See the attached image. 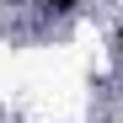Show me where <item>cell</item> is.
Instances as JSON below:
<instances>
[{"label": "cell", "mask_w": 123, "mask_h": 123, "mask_svg": "<svg viewBox=\"0 0 123 123\" xmlns=\"http://www.w3.org/2000/svg\"><path fill=\"white\" fill-rule=\"evenodd\" d=\"M75 6H80V0H43V11H48V16H64V11H75Z\"/></svg>", "instance_id": "6da1fadb"}, {"label": "cell", "mask_w": 123, "mask_h": 123, "mask_svg": "<svg viewBox=\"0 0 123 123\" xmlns=\"http://www.w3.org/2000/svg\"><path fill=\"white\" fill-rule=\"evenodd\" d=\"M118 43H123V22H118Z\"/></svg>", "instance_id": "7a4b0ae2"}, {"label": "cell", "mask_w": 123, "mask_h": 123, "mask_svg": "<svg viewBox=\"0 0 123 123\" xmlns=\"http://www.w3.org/2000/svg\"><path fill=\"white\" fill-rule=\"evenodd\" d=\"M6 6H11V0H6Z\"/></svg>", "instance_id": "3957f363"}]
</instances>
